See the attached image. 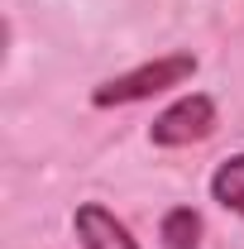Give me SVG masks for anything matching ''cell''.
I'll use <instances>...</instances> for the list:
<instances>
[{
  "label": "cell",
  "instance_id": "5b68a950",
  "mask_svg": "<svg viewBox=\"0 0 244 249\" xmlns=\"http://www.w3.org/2000/svg\"><path fill=\"white\" fill-rule=\"evenodd\" d=\"M158 235H163L168 249H196L201 245V216L192 206H173L163 216V225H158Z\"/></svg>",
  "mask_w": 244,
  "mask_h": 249
},
{
  "label": "cell",
  "instance_id": "6da1fadb",
  "mask_svg": "<svg viewBox=\"0 0 244 249\" xmlns=\"http://www.w3.org/2000/svg\"><path fill=\"white\" fill-rule=\"evenodd\" d=\"M196 72V58L192 53H168V58H153L144 67H134V72H124V77H110V82H101L91 91V106H134V101H149V96L168 91V87H182L187 77Z\"/></svg>",
  "mask_w": 244,
  "mask_h": 249
},
{
  "label": "cell",
  "instance_id": "7a4b0ae2",
  "mask_svg": "<svg viewBox=\"0 0 244 249\" xmlns=\"http://www.w3.org/2000/svg\"><path fill=\"white\" fill-rule=\"evenodd\" d=\"M215 129V101L211 96H182V101H173L158 120L149 124V139L158 149H182V144H196V139H206Z\"/></svg>",
  "mask_w": 244,
  "mask_h": 249
},
{
  "label": "cell",
  "instance_id": "3957f363",
  "mask_svg": "<svg viewBox=\"0 0 244 249\" xmlns=\"http://www.w3.org/2000/svg\"><path fill=\"white\" fill-rule=\"evenodd\" d=\"M77 235H82L87 249H139L134 240H129V230H124L105 206H96V201L77 206Z\"/></svg>",
  "mask_w": 244,
  "mask_h": 249
},
{
  "label": "cell",
  "instance_id": "277c9868",
  "mask_svg": "<svg viewBox=\"0 0 244 249\" xmlns=\"http://www.w3.org/2000/svg\"><path fill=\"white\" fill-rule=\"evenodd\" d=\"M211 196L225 206V211L244 216V154L225 158V163L211 173Z\"/></svg>",
  "mask_w": 244,
  "mask_h": 249
}]
</instances>
